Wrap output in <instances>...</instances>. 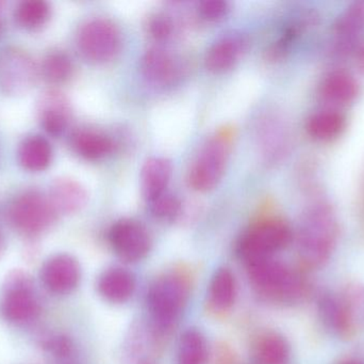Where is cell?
Here are the masks:
<instances>
[{"label":"cell","mask_w":364,"mask_h":364,"mask_svg":"<svg viewBox=\"0 0 364 364\" xmlns=\"http://www.w3.org/2000/svg\"><path fill=\"white\" fill-rule=\"evenodd\" d=\"M358 53H357V60H358L359 68L364 73V41L358 46Z\"/></svg>","instance_id":"cell-34"},{"label":"cell","mask_w":364,"mask_h":364,"mask_svg":"<svg viewBox=\"0 0 364 364\" xmlns=\"http://www.w3.org/2000/svg\"><path fill=\"white\" fill-rule=\"evenodd\" d=\"M173 175L172 162L164 157H151L141 169V188L149 202L168 192Z\"/></svg>","instance_id":"cell-19"},{"label":"cell","mask_w":364,"mask_h":364,"mask_svg":"<svg viewBox=\"0 0 364 364\" xmlns=\"http://www.w3.org/2000/svg\"><path fill=\"white\" fill-rule=\"evenodd\" d=\"M359 85L356 79L342 71L331 73L323 79L320 95L325 102L336 106H346L356 100Z\"/></svg>","instance_id":"cell-21"},{"label":"cell","mask_w":364,"mask_h":364,"mask_svg":"<svg viewBox=\"0 0 364 364\" xmlns=\"http://www.w3.org/2000/svg\"><path fill=\"white\" fill-rule=\"evenodd\" d=\"M364 32V0L350 4L336 21L333 47L337 55L346 56L360 44Z\"/></svg>","instance_id":"cell-14"},{"label":"cell","mask_w":364,"mask_h":364,"mask_svg":"<svg viewBox=\"0 0 364 364\" xmlns=\"http://www.w3.org/2000/svg\"><path fill=\"white\" fill-rule=\"evenodd\" d=\"M346 119L337 109H325L314 113L308 119L307 132L312 138L322 142L335 140L346 130Z\"/></svg>","instance_id":"cell-23"},{"label":"cell","mask_w":364,"mask_h":364,"mask_svg":"<svg viewBox=\"0 0 364 364\" xmlns=\"http://www.w3.org/2000/svg\"><path fill=\"white\" fill-rule=\"evenodd\" d=\"M70 145L77 155L90 162L104 160L114 151V142L110 137L97 130L81 128L72 135Z\"/></svg>","instance_id":"cell-20"},{"label":"cell","mask_w":364,"mask_h":364,"mask_svg":"<svg viewBox=\"0 0 364 364\" xmlns=\"http://www.w3.org/2000/svg\"><path fill=\"white\" fill-rule=\"evenodd\" d=\"M209 350L207 340L200 331L188 328L181 335L178 344V364H205Z\"/></svg>","instance_id":"cell-27"},{"label":"cell","mask_w":364,"mask_h":364,"mask_svg":"<svg viewBox=\"0 0 364 364\" xmlns=\"http://www.w3.org/2000/svg\"><path fill=\"white\" fill-rule=\"evenodd\" d=\"M0 310L4 320L12 324H29L38 318L40 301L28 274L16 271L6 278Z\"/></svg>","instance_id":"cell-8"},{"label":"cell","mask_w":364,"mask_h":364,"mask_svg":"<svg viewBox=\"0 0 364 364\" xmlns=\"http://www.w3.org/2000/svg\"><path fill=\"white\" fill-rule=\"evenodd\" d=\"M339 364H364L363 361L359 360V359L356 358H348L346 359V360L341 361Z\"/></svg>","instance_id":"cell-36"},{"label":"cell","mask_w":364,"mask_h":364,"mask_svg":"<svg viewBox=\"0 0 364 364\" xmlns=\"http://www.w3.org/2000/svg\"><path fill=\"white\" fill-rule=\"evenodd\" d=\"M109 243L122 260L136 263L144 260L151 250L153 241L146 227L138 220H117L109 231Z\"/></svg>","instance_id":"cell-10"},{"label":"cell","mask_w":364,"mask_h":364,"mask_svg":"<svg viewBox=\"0 0 364 364\" xmlns=\"http://www.w3.org/2000/svg\"><path fill=\"white\" fill-rule=\"evenodd\" d=\"M53 151L44 137L33 135L27 137L19 145L17 158L19 165L29 172H42L53 162Z\"/></svg>","instance_id":"cell-22"},{"label":"cell","mask_w":364,"mask_h":364,"mask_svg":"<svg viewBox=\"0 0 364 364\" xmlns=\"http://www.w3.org/2000/svg\"><path fill=\"white\" fill-rule=\"evenodd\" d=\"M33 58L19 47H4L0 51V92L17 96L27 93L38 78Z\"/></svg>","instance_id":"cell-9"},{"label":"cell","mask_w":364,"mask_h":364,"mask_svg":"<svg viewBox=\"0 0 364 364\" xmlns=\"http://www.w3.org/2000/svg\"><path fill=\"white\" fill-rule=\"evenodd\" d=\"M230 135L223 132L212 136L201 147L188 172V184L193 189L207 192L222 181L230 154Z\"/></svg>","instance_id":"cell-5"},{"label":"cell","mask_w":364,"mask_h":364,"mask_svg":"<svg viewBox=\"0 0 364 364\" xmlns=\"http://www.w3.org/2000/svg\"><path fill=\"white\" fill-rule=\"evenodd\" d=\"M55 364H73V363H55Z\"/></svg>","instance_id":"cell-38"},{"label":"cell","mask_w":364,"mask_h":364,"mask_svg":"<svg viewBox=\"0 0 364 364\" xmlns=\"http://www.w3.org/2000/svg\"><path fill=\"white\" fill-rule=\"evenodd\" d=\"M355 329H364V286L350 284L341 294Z\"/></svg>","instance_id":"cell-30"},{"label":"cell","mask_w":364,"mask_h":364,"mask_svg":"<svg viewBox=\"0 0 364 364\" xmlns=\"http://www.w3.org/2000/svg\"><path fill=\"white\" fill-rule=\"evenodd\" d=\"M247 48L244 36L230 34L216 41L205 56V66L209 72L222 74L231 70Z\"/></svg>","instance_id":"cell-16"},{"label":"cell","mask_w":364,"mask_h":364,"mask_svg":"<svg viewBox=\"0 0 364 364\" xmlns=\"http://www.w3.org/2000/svg\"><path fill=\"white\" fill-rule=\"evenodd\" d=\"M0 6H1V2H0ZM1 28H2L1 19H0V31H1Z\"/></svg>","instance_id":"cell-37"},{"label":"cell","mask_w":364,"mask_h":364,"mask_svg":"<svg viewBox=\"0 0 364 364\" xmlns=\"http://www.w3.org/2000/svg\"><path fill=\"white\" fill-rule=\"evenodd\" d=\"M43 350L55 363H73L75 345L72 339L65 335H53L42 342Z\"/></svg>","instance_id":"cell-29"},{"label":"cell","mask_w":364,"mask_h":364,"mask_svg":"<svg viewBox=\"0 0 364 364\" xmlns=\"http://www.w3.org/2000/svg\"><path fill=\"white\" fill-rule=\"evenodd\" d=\"M4 250H6V239H4V234H2L1 230H0V258L4 254Z\"/></svg>","instance_id":"cell-35"},{"label":"cell","mask_w":364,"mask_h":364,"mask_svg":"<svg viewBox=\"0 0 364 364\" xmlns=\"http://www.w3.org/2000/svg\"><path fill=\"white\" fill-rule=\"evenodd\" d=\"M248 277L259 294L276 303H299L311 293V284L301 271L274 258L246 265Z\"/></svg>","instance_id":"cell-2"},{"label":"cell","mask_w":364,"mask_h":364,"mask_svg":"<svg viewBox=\"0 0 364 364\" xmlns=\"http://www.w3.org/2000/svg\"><path fill=\"white\" fill-rule=\"evenodd\" d=\"M190 291V281L179 273L164 274L151 284L147 307L159 331H168L174 326L188 303Z\"/></svg>","instance_id":"cell-3"},{"label":"cell","mask_w":364,"mask_h":364,"mask_svg":"<svg viewBox=\"0 0 364 364\" xmlns=\"http://www.w3.org/2000/svg\"><path fill=\"white\" fill-rule=\"evenodd\" d=\"M141 72L151 85L168 87L179 80L181 66L177 58L168 49L151 47L141 59Z\"/></svg>","instance_id":"cell-13"},{"label":"cell","mask_w":364,"mask_h":364,"mask_svg":"<svg viewBox=\"0 0 364 364\" xmlns=\"http://www.w3.org/2000/svg\"><path fill=\"white\" fill-rule=\"evenodd\" d=\"M149 32L158 42L168 41L174 32V24L164 14H156L149 21Z\"/></svg>","instance_id":"cell-33"},{"label":"cell","mask_w":364,"mask_h":364,"mask_svg":"<svg viewBox=\"0 0 364 364\" xmlns=\"http://www.w3.org/2000/svg\"><path fill=\"white\" fill-rule=\"evenodd\" d=\"M294 239L292 229L280 219H267L255 226L237 244V254L246 265L263 259L274 258L286 249Z\"/></svg>","instance_id":"cell-6"},{"label":"cell","mask_w":364,"mask_h":364,"mask_svg":"<svg viewBox=\"0 0 364 364\" xmlns=\"http://www.w3.org/2000/svg\"><path fill=\"white\" fill-rule=\"evenodd\" d=\"M50 13V6L44 0H25L15 9L14 17L23 29L36 30L46 25Z\"/></svg>","instance_id":"cell-28"},{"label":"cell","mask_w":364,"mask_h":364,"mask_svg":"<svg viewBox=\"0 0 364 364\" xmlns=\"http://www.w3.org/2000/svg\"><path fill=\"white\" fill-rule=\"evenodd\" d=\"M74 62L65 51L53 49L43 58L41 73L45 80L51 85H62L72 78Z\"/></svg>","instance_id":"cell-26"},{"label":"cell","mask_w":364,"mask_h":364,"mask_svg":"<svg viewBox=\"0 0 364 364\" xmlns=\"http://www.w3.org/2000/svg\"><path fill=\"white\" fill-rule=\"evenodd\" d=\"M149 203V209L154 217L164 222H173L181 213V200L175 194L166 192Z\"/></svg>","instance_id":"cell-31"},{"label":"cell","mask_w":364,"mask_h":364,"mask_svg":"<svg viewBox=\"0 0 364 364\" xmlns=\"http://www.w3.org/2000/svg\"><path fill=\"white\" fill-rule=\"evenodd\" d=\"M41 280L45 288L53 294H70L80 284V264L70 254H55L43 265Z\"/></svg>","instance_id":"cell-11"},{"label":"cell","mask_w":364,"mask_h":364,"mask_svg":"<svg viewBox=\"0 0 364 364\" xmlns=\"http://www.w3.org/2000/svg\"><path fill=\"white\" fill-rule=\"evenodd\" d=\"M38 117L43 130L53 137L61 136L72 120L70 100L59 90H47L38 100Z\"/></svg>","instance_id":"cell-12"},{"label":"cell","mask_w":364,"mask_h":364,"mask_svg":"<svg viewBox=\"0 0 364 364\" xmlns=\"http://www.w3.org/2000/svg\"><path fill=\"white\" fill-rule=\"evenodd\" d=\"M318 312L325 328L333 335L348 339L356 333L341 295L322 293L318 298Z\"/></svg>","instance_id":"cell-15"},{"label":"cell","mask_w":364,"mask_h":364,"mask_svg":"<svg viewBox=\"0 0 364 364\" xmlns=\"http://www.w3.org/2000/svg\"><path fill=\"white\" fill-rule=\"evenodd\" d=\"M197 11L201 19L215 23L222 21L228 15L230 6L225 0H205L199 2Z\"/></svg>","instance_id":"cell-32"},{"label":"cell","mask_w":364,"mask_h":364,"mask_svg":"<svg viewBox=\"0 0 364 364\" xmlns=\"http://www.w3.org/2000/svg\"><path fill=\"white\" fill-rule=\"evenodd\" d=\"M48 198L58 214L70 215L85 209L89 194L80 182L61 177L51 184Z\"/></svg>","instance_id":"cell-18"},{"label":"cell","mask_w":364,"mask_h":364,"mask_svg":"<svg viewBox=\"0 0 364 364\" xmlns=\"http://www.w3.org/2000/svg\"><path fill=\"white\" fill-rule=\"evenodd\" d=\"M339 222L326 201L312 203L303 215L297 232V248L304 265L321 269L328 263L337 247Z\"/></svg>","instance_id":"cell-1"},{"label":"cell","mask_w":364,"mask_h":364,"mask_svg":"<svg viewBox=\"0 0 364 364\" xmlns=\"http://www.w3.org/2000/svg\"><path fill=\"white\" fill-rule=\"evenodd\" d=\"M77 48L90 63L104 64L114 59L122 48V36L117 26L107 19L85 21L77 33Z\"/></svg>","instance_id":"cell-7"},{"label":"cell","mask_w":364,"mask_h":364,"mask_svg":"<svg viewBox=\"0 0 364 364\" xmlns=\"http://www.w3.org/2000/svg\"><path fill=\"white\" fill-rule=\"evenodd\" d=\"M254 357L257 364H289L291 361L290 344L280 333L269 331L257 340Z\"/></svg>","instance_id":"cell-24"},{"label":"cell","mask_w":364,"mask_h":364,"mask_svg":"<svg viewBox=\"0 0 364 364\" xmlns=\"http://www.w3.org/2000/svg\"><path fill=\"white\" fill-rule=\"evenodd\" d=\"M58 216L48 197L36 189L19 194L8 209L9 222L13 228L31 239L48 231L57 222Z\"/></svg>","instance_id":"cell-4"},{"label":"cell","mask_w":364,"mask_h":364,"mask_svg":"<svg viewBox=\"0 0 364 364\" xmlns=\"http://www.w3.org/2000/svg\"><path fill=\"white\" fill-rule=\"evenodd\" d=\"M237 282L228 267H220L212 276L209 286V301L218 311H227L235 305Z\"/></svg>","instance_id":"cell-25"},{"label":"cell","mask_w":364,"mask_h":364,"mask_svg":"<svg viewBox=\"0 0 364 364\" xmlns=\"http://www.w3.org/2000/svg\"><path fill=\"white\" fill-rule=\"evenodd\" d=\"M136 288V277L125 267H110L98 277V294L105 301L115 305L127 303L134 296Z\"/></svg>","instance_id":"cell-17"}]
</instances>
